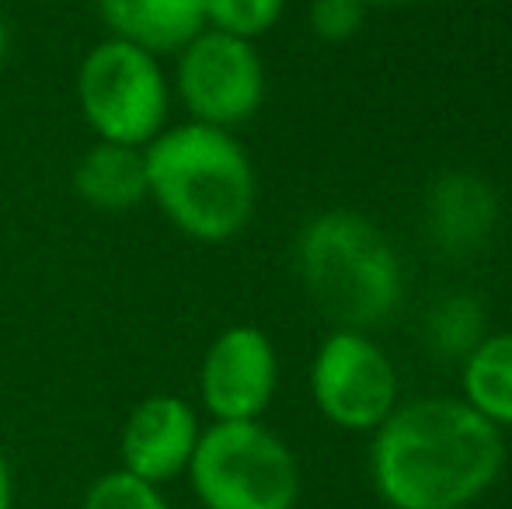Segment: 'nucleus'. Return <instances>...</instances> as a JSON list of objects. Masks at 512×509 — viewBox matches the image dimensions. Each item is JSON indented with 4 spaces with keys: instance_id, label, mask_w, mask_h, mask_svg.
Wrapping results in <instances>:
<instances>
[{
    "instance_id": "nucleus-1",
    "label": "nucleus",
    "mask_w": 512,
    "mask_h": 509,
    "mask_svg": "<svg viewBox=\"0 0 512 509\" xmlns=\"http://www.w3.org/2000/svg\"><path fill=\"white\" fill-rule=\"evenodd\" d=\"M502 429L464 398H418L373 429V489L391 509H464L502 475Z\"/></svg>"
},
{
    "instance_id": "nucleus-2",
    "label": "nucleus",
    "mask_w": 512,
    "mask_h": 509,
    "mask_svg": "<svg viewBox=\"0 0 512 509\" xmlns=\"http://www.w3.org/2000/svg\"><path fill=\"white\" fill-rule=\"evenodd\" d=\"M143 164L147 199L185 238L223 245L255 217V164L230 129L175 123L143 147Z\"/></svg>"
},
{
    "instance_id": "nucleus-3",
    "label": "nucleus",
    "mask_w": 512,
    "mask_h": 509,
    "mask_svg": "<svg viewBox=\"0 0 512 509\" xmlns=\"http://www.w3.org/2000/svg\"><path fill=\"white\" fill-rule=\"evenodd\" d=\"M310 304L338 328L380 325L405 297V269L391 238L356 210L310 217L293 245Z\"/></svg>"
},
{
    "instance_id": "nucleus-4",
    "label": "nucleus",
    "mask_w": 512,
    "mask_h": 509,
    "mask_svg": "<svg viewBox=\"0 0 512 509\" xmlns=\"http://www.w3.org/2000/svg\"><path fill=\"white\" fill-rule=\"evenodd\" d=\"M74 95L81 119L102 143L143 150L171 126L175 95L161 56L112 35L81 56Z\"/></svg>"
},
{
    "instance_id": "nucleus-5",
    "label": "nucleus",
    "mask_w": 512,
    "mask_h": 509,
    "mask_svg": "<svg viewBox=\"0 0 512 509\" xmlns=\"http://www.w3.org/2000/svg\"><path fill=\"white\" fill-rule=\"evenodd\" d=\"M189 485L203 509H297L300 464L258 422H213L199 433Z\"/></svg>"
},
{
    "instance_id": "nucleus-6",
    "label": "nucleus",
    "mask_w": 512,
    "mask_h": 509,
    "mask_svg": "<svg viewBox=\"0 0 512 509\" xmlns=\"http://www.w3.org/2000/svg\"><path fill=\"white\" fill-rule=\"evenodd\" d=\"M265 91H269V74L255 42L203 28L175 53L171 95L182 102L192 123L234 133L237 126L258 116Z\"/></svg>"
},
{
    "instance_id": "nucleus-7",
    "label": "nucleus",
    "mask_w": 512,
    "mask_h": 509,
    "mask_svg": "<svg viewBox=\"0 0 512 509\" xmlns=\"http://www.w3.org/2000/svg\"><path fill=\"white\" fill-rule=\"evenodd\" d=\"M310 398L331 426L373 433L398 408V370L370 332L335 328L310 360Z\"/></svg>"
},
{
    "instance_id": "nucleus-8",
    "label": "nucleus",
    "mask_w": 512,
    "mask_h": 509,
    "mask_svg": "<svg viewBox=\"0 0 512 509\" xmlns=\"http://www.w3.org/2000/svg\"><path fill=\"white\" fill-rule=\"evenodd\" d=\"M279 387V356L258 325H230L206 346L199 398L213 422H258Z\"/></svg>"
},
{
    "instance_id": "nucleus-9",
    "label": "nucleus",
    "mask_w": 512,
    "mask_h": 509,
    "mask_svg": "<svg viewBox=\"0 0 512 509\" xmlns=\"http://www.w3.org/2000/svg\"><path fill=\"white\" fill-rule=\"evenodd\" d=\"M199 415L178 394H150L136 401L122 422L119 457L122 471L157 485L185 475L199 443Z\"/></svg>"
},
{
    "instance_id": "nucleus-10",
    "label": "nucleus",
    "mask_w": 512,
    "mask_h": 509,
    "mask_svg": "<svg viewBox=\"0 0 512 509\" xmlns=\"http://www.w3.org/2000/svg\"><path fill=\"white\" fill-rule=\"evenodd\" d=\"M108 35L154 56H175L206 28L203 0H95Z\"/></svg>"
},
{
    "instance_id": "nucleus-11",
    "label": "nucleus",
    "mask_w": 512,
    "mask_h": 509,
    "mask_svg": "<svg viewBox=\"0 0 512 509\" xmlns=\"http://www.w3.org/2000/svg\"><path fill=\"white\" fill-rule=\"evenodd\" d=\"M74 192L102 213H126L147 199V164L140 147L102 143L88 147L74 164Z\"/></svg>"
},
{
    "instance_id": "nucleus-12",
    "label": "nucleus",
    "mask_w": 512,
    "mask_h": 509,
    "mask_svg": "<svg viewBox=\"0 0 512 509\" xmlns=\"http://www.w3.org/2000/svg\"><path fill=\"white\" fill-rule=\"evenodd\" d=\"M429 227L446 248L481 245L495 227V196L474 175H443L429 192Z\"/></svg>"
},
{
    "instance_id": "nucleus-13",
    "label": "nucleus",
    "mask_w": 512,
    "mask_h": 509,
    "mask_svg": "<svg viewBox=\"0 0 512 509\" xmlns=\"http://www.w3.org/2000/svg\"><path fill=\"white\" fill-rule=\"evenodd\" d=\"M460 384L474 412L485 415L492 426L512 429V328L488 332L464 356Z\"/></svg>"
},
{
    "instance_id": "nucleus-14",
    "label": "nucleus",
    "mask_w": 512,
    "mask_h": 509,
    "mask_svg": "<svg viewBox=\"0 0 512 509\" xmlns=\"http://www.w3.org/2000/svg\"><path fill=\"white\" fill-rule=\"evenodd\" d=\"M286 0H203L206 28L230 39L258 42L283 21Z\"/></svg>"
},
{
    "instance_id": "nucleus-15",
    "label": "nucleus",
    "mask_w": 512,
    "mask_h": 509,
    "mask_svg": "<svg viewBox=\"0 0 512 509\" xmlns=\"http://www.w3.org/2000/svg\"><path fill=\"white\" fill-rule=\"evenodd\" d=\"M84 509H171V506L157 485L115 468L91 482L88 496H84Z\"/></svg>"
},
{
    "instance_id": "nucleus-16",
    "label": "nucleus",
    "mask_w": 512,
    "mask_h": 509,
    "mask_svg": "<svg viewBox=\"0 0 512 509\" xmlns=\"http://www.w3.org/2000/svg\"><path fill=\"white\" fill-rule=\"evenodd\" d=\"M432 339L443 353H471L485 335H481V307L471 297H450L443 300L432 314Z\"/></svg>"
},
{
    "instance_id": "nucleus-17",
    "label": "nucleus",
    "mask_w": 512,
    "mask_h": 509,
    "mask_svg": "<svg viewBox=\"0 0 512 509\" xmlns=\"http://www.w3.org/2000/svg\"><path fill=\"white\" fill-rule=\"evenodd\" d=\"M366 11L363 0H310L307 25L321 42H349L363 28Z\"/></svg>"
},
{
    "instance_id": "nucleus-18",
    "label": "nucleus",
    "mask_w": 512,
    "mask_h": 509,
    "mask_svg": "<svg viewBox=\"0 0 512 509\" xmlns=\"http://www.w3.org/2000/svg\"><path fill=\"white\" fill-rule=\"evenodd\" d=\"M14 506V485H11V464H7L4 450H0V509Z\"/></svg>"
},
{
    "instance_id": "nucleus-19",
    "label": "nucleus",
    "mask_w": 512,
    "mask_h": 509,
    "mask_svg": "<svg viewBox=\"0 0 512 509\" xmlns=\"http://www.w3.org/2000/svg\"><path fill=\"white\" fill-rule=\"evenodd\" d=\"M366 7H411V4H425V0H363Z\"/></svg>"
},
{
    "instance_id": "nucleus-20",
    "label": "nucleus",
    "mask_w": 512,
    "mask_h": 509,
    "mask_svg": "<svg viewBox=\"0 0 512 509\" xmlns=\"http://www.w3.org/2000/svg\"><path fill=\"white\" fill-rule=\"evenodd\" d=\"M7 60V25H4V14H0V70H4Z\"/></svg>"
}]
</instances>
